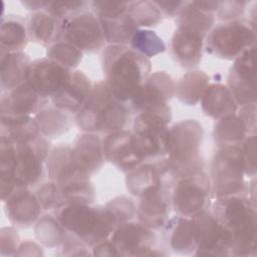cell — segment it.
<instances>
[{
    "instance_id": "6da1fadb",
    "label": "cell",
    "mask_w": 257,
    "mask_h": 257,
    "mask_svg": "<svg viewBox=\"0 0 257 257\" xmlns=\"http://www.w3.org/2000/svg\"><path fill=\"white\" fill-rule=\"evenodd\" d=\"M210 209L228 233L231 256H256V203L248 194L241 193L213 199Z\"/></svg>"
},
{
    "instance_id": "7a4b0ae2",
    "label": "cell",
    "mask_w": 257,
    "mask_h": 257,
    "mask_svg": "<svg viewBox=\"0 0 257 257\" xmlns=\"http://www.w3.org/2000/svg\"><path fill=\"white\" fill-rule=\"evenodd\" d=\"M101 66L112 95L119 101L127 103L138 88L149 76L152 69L151 60L128 45L109 44L101 55Z\"/></svg>"
},
{
    "instance_id": "3957f363",
    "label": "cell",
    "mask_w": 257,
    "mask_h": 257,
    "mask_svg": "<svg viewBox=\"0 0 257 257\" xmlns=\"http://www.w3.org/2000/svg\"><path fill=\"white\" fill-rule=\"evenodd\" d=\"M128 104L116 99L106 82L100 80L92 84L88 98L75 113V123L84 133L110 134L126 130L131 121Z\"/></svg>"
},
{
    "instance_id": "277c9868",
    "label": "cell",
    "mask_w": 257,
    "mask_h": 257,
    "mask_svg": "<svg viewBox=\"0 0 257 257\" xmlns=\"http://www.w3.org/2000/svg\"><path fill=\"white\" fill-rule=\"evenodd\" d=\"M203 126L196 119H183L169 127L163 158L175 179L203 171Z\"/></svg>"
},
{
    "instance_id": "5b68a950",
    "label": "cell",
    "mask_w": 257,
    "mask_h": 257,
    "mask_svg": "<svg viewBox=\"0 0 257 257\" xmlns=\"http://www.w3.org/2000/svg\"><path fill=\"white\" fill-rule=\"evenodd\" d=\"M54 215L68 233L90 248L109 238L115 228L104 206L65 203Z\"/></svg>"
},
{
    "instance_id": "8992f818",
    "label": "cell",
    "mask_w": 257,
    "mask_h": 257,
    "mask_svg": "<svg viewBox=\"0 0 257 257\" xmlns=\"http://www.w3.org/2000/svg\"><path fill=\"white\" fill-rule=\"evenodd\" d=\"M254 45H256L255 22L242 17L213 27L206 40L207 51L225 60H234Z\"/></svg>"
},
{
    "instance_id": "52a82bcc",
    "label": "cell",
    "mask_w": 257,
    "mask_h": 257,
    "mask_svg": "<svg viewBox=\"0 0 257 257\" xmlns=\"http://www.w3.org/2000/svg\"><path fill=\"white\" fill-rule=\"evenodd\" d=\"M210 180L212 199L248 194L244 164L238 146L218 148L212 160Z\"/></svg>"
},
{
    "instance_id": "ba28073f",
    "label": "cell",
    "mask_w": 257,
    "mask_h": 257,
    "mask_svg": "<svg viewBox=\"0 0 257 257\" xmlns=\"http://www.w3.org/2000/svg\"><path fill=\"white\" fill-rule=\"evenodd\" d=\"M50 146L43 136L15 145L14 162L8 176H0V182H14L19 188L38 185L44 175V165Z\"/></svg>"
},
{
    "instance_id": "9c48e42d",
    "label": "cell",
    "mask_w": 257,
    "mask_h": 257,
    "mask_svg": "<svg viewBox=\"0 0 257 257\" xmlns=\"http://www.w3.org/2000/svg\"><path fill=\"white\" fill-rule=\"evenodd\" d=\"M171 120L172 109L169 104L137 113L133 123V133L147 161L164 157Z\"/></svg>"
},
{
    "instance_id": "30bf717a",
    "label": "cell",
    "mask_w": 257,
    "mask_h": 257,
    "mask_svg": "<svg viewBox=\"0 0 257 257\" xmlns=\"http://www.w3.org/2000/svg\"><path fill=\"white\" fill-rule=\"evenodd\" d=\"M171 199L172 209L177 215L194 216L210 206L212 199L210 177L201 171L177 178L172 188Z\"/></svg>"
},
{
    "instance_id": "8fae6325",
    "label": "cell",
    "mask_w": 257,
    "mask_h": 257,
    "mask_svg": "<svg viewBox=\"0 0 257 257\" xmlns=\"http://www.w3.org/2000/svg\"><path fill=\"white\" fill-rule=\"evenodd\" d=\"M117 256H165L156 248V234L141 222L128 221L117 225L109 236Z\"/></svg>"
},
{
    "instance_id": "7c38bea8",
    "label": "cell",
    "mask_w": 257,
    "mask_h": 257,
    "mask_svg": "<svg viewBox=\"0 0 257 257\" xmlns=\"http://www.w3.org/2000/svg\"><path fill=\"white\" fill-rule=\"evenodd\" d=\"M61 36V40L88 53L99 50L105 42L98 18L88 10L62 20Z\"/></svg>"
},
{
    "instance_id": "4fadbf2b",
    "label": "cell",
    "mask_w": 257,
    "mask_h": 257,
    "mask_svg": "<svg viewBox=\"0 0 257 257\" xmlns=\"http://www.w3.org/2000/svg\"><path fill=\"white\" fill-rule=\"evenodd\" d=\"M198 234L197 256H231V241L210 207L191 217Z\"/></svg>"
},
{
    "instance_id": "5bb4252c",
    "label": "cell",
    "mask_w": 257,
    "mask_h": 257,
    "mask_svg": "<svg viewBox=\"0 0 257 257\" xmlns=\"http://www.w3.org/2000/svg\"><path fill=\"white\" fill-rule=\"evenodd\" d=\"M101 142L105 161L121 172L128 173L147 162L133 131L121 130L106 134Z\"/></svg>"
},
{
    "instance_id": "9a60e30c",
    "label": "cell",
    "mask_w": 257,
    "mask_h": 257,
    "mask_svg": "<svg viewBox=\"0 0 257 257\" xmlns=\"http://www.w3.org/2000/svg\"><path fill=\"white\" fill-rule=\"evenodd\" d=\"M255 55L256 45L236 57L229 70L227 86L241 106L256 102Z\"/></svg>"
},
{
    "instance_id": "2e32d148",
    "label": "cell",
    "mask_w": 257,
    "mask_h": 257,
    "mask_svg": "<svg viewBox=\"0 0 257 257\" xmlns=\"http://www.w3.org/2000/svg\"><path fill=\"white\" fill-rule=\"evenodd\" d=\"M175 81L166 71H156L149 74L127 102L132 112L168 104L175 92Z\"/></svg>"
},
{
    "instance_id": "e0dca14e",
    "label": "cell",
    "mask_w": 257,
    "mask_h": 257,
    "mask_svg": "<svg viewBox=\"0 0 257 257\" xmlns=\"http://www.w3.org/2000/svg\"><path fill=\"white\" fill-rule=\"evenodd\" d=\"M71 73L72 70L43 57L31 62L26 82L39 94L51 98L65 87Z\"/></svg>"
},
{
    "instance_id": "ac0fdd59",
    "label": "cell",
    "mask_w": 257,
    "mask_h": 257,
    "mask_svg": "<svg viewBox=\"0 0 257 257\" xmlns=\"http://www.w3.org/2000/svg\"><path fill=\"white\" fill-rule=\"evenodd\" d=\"M175 180L162 157L154 162H145L126 173L125 185L133 196L140 198L150 191L165 186H173Z\"/></svg>"
},
{
    "instance_id": "d6986e66",
    "label": "cell",
    "mask_w": 257,
    "mask_h": 257,
    "mask_svg": "<svg viewBox=\"0 0 257 257\" xmlns=\"http://www.w3.org/2000/svg\"><path fill=\"white\" fill-rule=\"evenodd\" d=\"M172 188L165 186L140 197L137 218L143 225L154 231H161L170 219L172 209Z\"/></svg>"
},
{
    "instance_id": "ffe728a7",
    "label": "cell",
    "mask_w": 257,
    "mask_h": 257,
    "mask_svg": "<svg viewBox=\"0 0 257 257\" xmlns=\"http://www.w3.org/2000/svg\"><path fill=\"white\" fill-rule=\"evenodd\" d=\"M71 155L76 172L87 177L97 172L105 160L101 139L94 133L78 135L71 147Z\"/></svg>"
},
{
    "instance_id": "44dd1931",
    "label": "cell",
    "mask_w": 257,
    "mask_h": 257,
    "mask_svg": "<svg viewBox=\"0 0 257 257\" xmlns=\"http://www.w3.org/2000/svg\"><path fill=\"white\" fill-rule=\"evenodd\" d=\"M48 104V97L39 94L28 82L2 93L1 115H36Z\"/></svg>"
},
{
    "instance_id": "7402d4cb",
    "label": "cell",
    "mask_w": 257,
    "mask_h": 257,
    "mask_svg": "<svg viewBox=\"0 0 257 257\" xmlns=\"http://www.w3.org/2000/svg\"><path fill=\"white\" fill-rule=\"evenodd\" d=\"M167 247L178 255H195L198 248L196 225L191 217L174 216L161 230Z\"/></svg>"
},
{
    "instance_id": "603a6c76",
    "label": "cell",
    "mask_w": 257,
    "mask_h": 257,
    "mask_svg": "<svg viewBox=\"0 0 257 257\" xmlns=\"http://www.w3.org/2000/svg\"><path fill=\"white\" fill-rule=\"evenodd\" d=\"M205 37L197 30L177 25L171 41V53L176 62L188 69L198 66L203 56Z\"/></svg>"
},
{
    "instance_id": "cb8c5ba5",
    "label": "cell",
    "mask_w": 257,
    "mask_h": 257,
    "mask_svg": "<svg viewBox=\"0 0 257 257\" xmlns=\"http://www.w3.org/2000/svg\"><path fill=\"white\" fill-rule=\"evenodd\" d=\"M3 203L6 216L13 226L27 228L40 218L41 205L29 188L18 189Z\"/></svg>"
},
{
    "instance_id": "d4e9b609",
    "label": "cell",
    "mask_w": 257,
    "mask_h": 257,
    "mask_svg": "<svg viewBox=\"0 0 257 257\" xmlns=\"http://www.w3.org/2000/svg\"><path fill=\"white\" fill-rule=\"evenodd\" d=\"M92 84L83 71H72L68 83L60 92L50 98L51 102L53 106L61 110L76 113L88 98Z\"/></svg>"
},
{
    "instance_id": "484cf974",
    "label": "cell",
    "mask_w": 257,
    "mask_h": 257,
    "mask_svg": "<svg viewBox=\"0 0 257 257\" xmlns=\"http://www.w3.org/2000/svg\"><path fill=\"white\" fill-rule=\"evenodd\" d=\"M31 62L29 56L23 51L0 53V87L2 93L8 92L27 81Z\"/></svg>"
},
{
    "instance_id": "4316f807",
    "label": "cell",
    "mask_w": 257,
    "mask_h": 257,
    "mask_svg": "<svg viewBox=\"0 0 257 257\" xmlns=\"http://www.w3.org/2000/svg\"><path fill=\"white\" fill-rule=\"evenodd\" d=\"M200 101L205 114L216 120L235 113L238 109V104L229 87L222 83H209Z\"/></svg>"
},
{
    "instance_id": "83f0119b",
    "label": "cell",
    "mask_w": 257,
    "mask_h": 257,
    "mask_svg": "<svg viewBox=\"0 0 257 257\" xmlns=\"http://www.w3.org/2000/svg\"><path fill=\"white\" fill-rule=\"evenodd\" d=\"M41 136L35 117L31 115H1V141L14 145L30 142Z\"/></svg>"
},
{
    "instance_id": "f1b7e54d",
    "label": "cell",
    "mask_w": 257,
    "mask_h": 257,
    "mask_svg": "<svg viewBox=\"0 0 257 257\" xmlns=\"http://www.w3.org/2000/svg\"><path fill=\"white\" fill-rule=\"evenodd\" d=\"M61 23L45 10L33 12L27 20L29 39L48 47L61 40Z\"/></svg>"
},
{
    "instance_id": "f546056e",
    "label": "cell",
    "mask_w": 257,
    "mask_h": 257,
    "mask_svg": "<svg viewBox=\"0 0 257 257\" xmlns=\"http://www.w3.org/2000/svg\"><path fill=\"white\" fill-rule=\"evenodd\" d=\"M45 168L49 180L59 186L78 176H82L74 168L71 147L68 145H59L50 151L45 162Z\"/></svg>"
},
{
    "instance_id": "4dcf8cb0",
    "label": "cell",
    "mask_w": 257,
    "mask_h": 257,
    "mask_svg": "<svg viewBox=\"0 0 257 257\" xmlns=\"http://www.w3.org/2000/svg\"><path fill=\"white\" fill-rule=\"evenodd\" d=\"M29 39L27 24L18 15L2 16L0 25V53L22 51Z\"/></svg>"
},
{
    "instance_id": "1f68e13d",
    "label": "cell",
    "mask_w": 257,
    "mask_h": 257,
    "mask_svg": "<svg viewBox=\"0 0 257 257\" xmlns=\"http://www.w3.org/2000/svg\"><path fill=\"white\" fill-rule=\"evenodd\" d=\"M209 76L202 70H189L175 84L174 95L186 105H196L209 85Z\"/></svg>"
},
{
    "instance_id": "d6a6232c",
    "label": "cell",
    "mask_w": 257,
    "mask_h": 257,
    "mask_svg": "<svg viewBox=\"0 0 257 257\" xmlns=\"http://www.w3.org/2000/svg\"><path fill=\"white\" fill-rule=\"evenodd\" d=\"M247 136V131L236 112L217 119L214 124L213 139L218 148L239 146Z\"/></svg>"
},
{
    "instance_id": "836d02e7",
    "label": "cell",
    "mask_w": 257,
    "mask_h": 257,
    "mask_svg": "<svg viewBox=\"0 0 257 257\" xmlns=\"http://www.w3.org/2000/svg\"><path fill=\"white\" fill-rule=\"evenodd\" d=\"M41 136L57 139L70 127L71 121L66 111L55 106H46L35 116Z\"/></svg>"
},
{
    "instance_id": "e575fe53",
    "label": "cell",
    "mask_w": 257,
    "mask_h": 257,
    "mask_svg": "<svg viewBox=\"0 0 257 257\" xmlns=\"http://www.w3.org/2000/svg\"><path fill=\"white\" fill-rule=\"evenodd\" d=\"M104 40L109 44L128 45L134 33L139 29L126 13L113 19H98Z\"/></svg>"
},
{
    "instance_id": "d590c367",
    "label": "cell",
    "mask_w": 257,
    "mask_h": 257,
    "mask_svg": "<svg viewBox=\"0 0 257 257\" xmlns=\"http://www.w3.org/2000/svg\"><path fill=\"white\" fill-rule=\"evenodd\" d=\"M34 234L36 239L45 247H60L70 233L60 224L55 215L46 214L35 223Z\"/></svg>"
},
{
    "instance_id": "8d00e7d4",
    "label": "cell",
    "mask_w": 257,
    "mask_h": 257,
    "mask_svg": "<svg viewBox=\"0 0 257 257\" xmlns=\"http://www.w3.org/2000/svg\"><path fill=\"white\" fill-rule=\"evenodd\" d=\"M59 187L64 204H92L95 200V189L87 176H78Z\"/></svg>"
},
{
    "instance_id": "74e56055",
    "label": "cell",
    "mask_w": 257,
    "mask_h": 257,
    "mask_svg": "<svg viewBox=\"0 0 257 257\" xmlns=\"http://www.w3.org/2000/svg\"><path fill=\"white\" fill-rule=\"evenodd\" d=\"M215 24L213 13H207L196 8L191 1H188L180 14L177 16V25L197 30L208 35Z\"/></svg>"
},
{
    "instance_id": "f35d334b",
    "label": "cell",
    "mask_w": 257,
    "mask_h": 257,
    "mask_svg": "<svg viewBox=\"0 0 257 257\" xmlns=\"http://www.w3.org/2000/svg\"><path fill=\"white\" fill-rule=\"evenodd\" d=\"M128 46L149 59L166 50V44L163 39L153 30L146 28L137 29Z\"/></svg>"
},
{
    "instance_id": "ab89813d",
    "label": "cell",
    "mask_w": 257,
    "mask_h": 257,
    "mask_svg": "<svg viewBox=\"0 0 257 257\" xmlns=\"http://www.w3.org/2000/svg\"><path fill=\"white\" fill-rule=\"evenodd\" d=\"M127 14L138 28L154 27L163 20V14L154 1H130Z\"/></svg>"
},
{
    "instance_id": "60d3db41",
    "label": "cell",
    "mask_w": 257,
    "mask_h": 257,
    "mask_svg": "<svg viewBox=\"0 0 257 257\" xmlns=\"http://www.w3.org/2000/svg\"><path fill=\"white\" fill-rule=\"evenodd\" d=\"M46 57L71 70L79 65L83 57V52L72 44L60 40L47 47Z\"/></svg>"
},
{
    "instance_id": "b9f144b4",
    "label": "cell",
    "mask_w": 257,
    "mask_h": 257,
    "mask_svg": "<svg viewBox=\"0 0 257 257\" xmlns=\"http://www.w3.org/2000/svg\"><path fill=\"white\" fill-rule=\"evenodd\" d=\"M104 208L115 227L121 223L133 221L137 216L135 202L125 196H118L111 199L104 205Z\"/></svg>"
},
{
    "instance_id": "7bdbcfd3",
    "label": "cell",
    "mask_w": 257,
    "mask_h": 257,
    "mask_svg": "<svg viewBox=\"0 0 257 257\" xmlns=\"http://www.w3.org/2000/svg\"><path fill=\"white\" fill-rule=\"evenodd\" d=\"M35 195L41 205V208L45 211L54 212L64 204L59 185L52 181L39 185L35 191Z\"/></svg>"
},
{
    "instance_id": "ee69618b",
    "label": "cell",
    "mask_w": 257,
    "mask_h": 257,
    "mask_svg": "<svg viewBox=\"0 0 257 257\" xmlns=\"http://www.w3.org/2000/svg\"><path fill=\"white\" fill-rule=\"evenodd\" d=\"M98 19H113L127 13L130 1H92L89 3Z\"/></svg>"
},
{
    "instance_id": "f6af8a7d",
    "label": "cell",
    "mask_w": 257,
    "mask_h": 257,
    "mask_svg": "<svg viewBox=\"0 0 257 257\" xmlns=\"http://www.w3.org/2000/svg\"><path fill=\"white\" fill-rule=\"evenodd\" d=\"M86 1H48L45 11L59 20H64L74 14L87 10Z\"/></svg>"
},
{
    "instance_id": "bcb514c9",
    "label": "cell",
    "mask_w": 257,
    "mask_h": 257,
    "mask_svg": "<svg viewBox=\"0 0 257 257\" xmlns=\"http://www.w3.org/2000/svg\"><path fill=\"white\" fill-rule=\"evenodd\" d=\"M256 135H248L238 146L245 169V176L255 178L256 176Z\"/></svg>"
},
{
    "instance_id": "7dc6e473",
    "label": "cell",
    "mask_w": 257,
    "mask_h": 257,
    "mask_svg": "<svg viewBox=\"0 0 257 257\" xmlns=\"http://www.w3.org/2000/svg\"><path fill=\"white\" fill-rule=\"evenodd\" d=\"M248 2L239 0L230 1H219L218 8L216 10V15L220 20L230 21L240 18L246 9Z\"/></svg>"
},
{
    "instance_id": "c3c4849f",
    "label": "cell",
    "mask_w": 257,
    "mask_h": 257,
    "mask_svg": "<svg viewBox=\"0 0 257 257\" xmlns=\"http://www.w3.org/2000/svg\"><path fill=\"white\" fill-rule=\"evenodd\" d=\"M20 238L14 227H5L0 232V252L2 256L15 255L19 245Z\"/></svg>"
},
{
    "instance_id": "681fc988",
    "label": "cell",
    "mask_w": 257,
    "mask_h": 257,
    "mask_svg": "<svg viewBox=\"0 0 257 257\" xmlns=\"http://www.w3.org/2000/svg\"><path fill=\"white\" fill-rule=\"evenodd\" d=\"M90 247L84 244L75 236L69 234L64 243L60 246L61 255L65 256H82V255H90L92 253L89 252Z\"/></svg>"
},
{
    "instance_id": "f907efd6",
    "label": "cell",
    "mask_w": 257,
    "mask_h": 257,
    "mask_svg": "<svg viewBox=\"0 0 257 257\" xmlns=\"http://www.w3.org/2000/svg\"><path fill=\"white\" fill-rule=\"evenodd\" d=\"M238 115L240 116L248 135H256V102L241 106Z\"/></svg>"
},
{
    "instance_id": "816d5d0a",
    "label": "cell",
    "mask_w": 257,
    "mask_h": 257,
    "mask_svg": "<svg viewBox=\"0 0 257 257\" xmlns=\"http://www.w3.org/2000/svg\"><path fill=\"white\" fill-rule=\"evenodd\" d=\"M159 7L163 16L175 17L180 14L182 9L185 7L188 1H154Z\"/></svg>"
},
{
    "instance_id": "f5cc1de1",
    "label": "cell",
    "mask_w": 257,
    "mask_h": 257,
    "mask_svg": "<svg viewBox=\"0 0 257 257\" xmlns=\"http://www.w3.org/2000/svg\"><path fill=\"white\" fill-rule=\"evenodd\" d=\"M19 256V255H24V256H39V255H43V251L42 248L35 242L30 241V240H26L24 242H21L16 253L15 256Z\"/></svg>"
},
{
    "instance_id": "db71d44e",
    "label": "cell",
    "mask_w": 257,
    "mask_h": 257,
    "mask_svg": "<svg viewBox=\"0 0 257 257\" xmlns=\"http://www.w3.org/2000/svg\"><path fill=\"white\" fill-rule=\"evenodd\" d=\"M91 253L94 256H117L109 238L93 246L91 248Z\"/></svg>"
},
{
    "instance_id": "11a10c76",
    "label": "cell",
    "mask_w": 257,
    "mask_h": 257,
    "mask_svg": "<svg viewBox=\"0 0 257 257\" xmlns=\"http://www.w3.org/2000/svg\"><path fill=\"white\" fill-rule=\"evenodd\" d=\"M191 2L199 10L207 13H213V14L216 12L219 5V1H215V0H198V1H191Z\"/></svg>"
},
{
    "instance_id": "9f6ffc18",
    "label": "cell",
    "mask_w": 257,
    "mask_h": 257,
    "mask_svg": "<svg viewBox=\"0 0 257 257\" xmlns=\"http://www.w3.org/2000/svg\"><path fill=\"white\" fill-rule=\"evenodd\" d=\"M21 4L26 7V9L32 10L34 12L45 10L48 1L47 0H24L21 1Z\"/></svg>"
}]
</instances>
